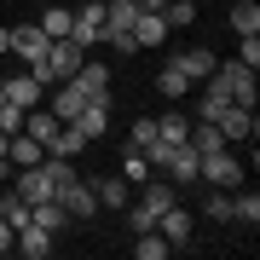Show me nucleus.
Instances as JSON below:
<instances>
[{
	"mask_svg": "<svg viewBox=\"0 0 260 260\" xmlns=\"http://www.w3.org/2000/svg\"><path fill=\"white\" fill-rule=\"evenodd\" d=\"M156 139H168V145H185V139H191V116H179V110L156 116Z\"/></svg>",
	"mask_w": 260,
	"mask_h": 260,
	"instance_id": "23",
	"label": "nucleus"
},
{
	"mask_svg": "<svg viewBox=\"0 0 260 260\" xmlns=\"http://www.w3.org/2000/svg\"><path fill=\"white\" fill-rule=\"evenodd\" d=\"M197 162H203V150H197L191 139H185V145H168V156H162V174L174 179V185H185V179H197Z\"/></svg>",
	"mask_w": 260,
	"mask_h": 260,
	"instance_id": "9",
	"label": "nucleus"
},
{
	"mask_svg": "<svg viewBox=\"0 0 260 260\" xmlns=\"http://www.w3.org/2000/svg\"><path fill=\"white\" fill-rule=\"evenodd\" d=\"M139 6H145V12H162V6H168V0H139Z\"/></svg>",
	"mask_w": 260,
	"mask_h": 260,
	"instance_id": "38",
	"label": "nucleus"
},
{
	"mask_svg": "<svg viewBox=\"0 0 260 260\" xmlns=\"http://www.w3.org/2000/svg\"><path fill=\"white\" fill-rule=\"evenodd\" d=\"M162 18H168V29L197 23V0H168V6H162Z\"/></svg>",
	"mask_w": 260,
	"mask_h": 260,
	"instance_id": "30",
	"label": "nucleus"
},
{
	"mask_svg": "<svg viewBox=\"0 0 260 260\" xmlns=\"http://www.w3.org/2000/svg\"><path fill=\"white\" fill-rule=\"evenodd\" d=\"M70 81H75V87H81V93H87V99H104V104H110V70H104V64H99V58H87V64H81V70H75V75H70Z\"/></svg>",
	"mask_w": 260,
	"mask_h": 260,
	"instance_id": "14",
	"label": "nucleus"
},
{
	"mask_svg": "<svg viewBox=\"0 0 260 260\" xmlns=\"http://www.w3.org/2000/svg\"><path fill=\"white\" fill-rule=\"evenodd\" d=\"M225 104H232V99H225L220 87H208V93H203V110H197V121H220V116H225Z\"/></svg>",
	"mask_w": 260,
	"mask_h": 260,
	"instance_id": "32",
	"label": "nucleus"
},
{
	"mask_svg": "<svg viewBox=\"0 0 260 260\" xmlns=\"http://www.w3.org/2000/svg\"><path fill=\"white\" fill-rule=\"evenodd\" d=\"M0 104H6V93H0Z\"/></svg>",
	"mask_w": 260,
	"mask_h": 260,
	"instance_id": "41",
	"label": "nucleus"
},
{
	"mask_svg": "<svg viewBox=\"0 0 260 260\" xmlns=\"http://www.w3.org/2000/svg\"><path fill=\"white\" fill-rule=\"evenodd\" d=\"M150 174H156V168L145 162V150H139V145H127V156H121V179H127V185H145Z\"/></svg>",
	"mask_w": 260,
	"mask_h": 260,
	"instance_id": "25",
	"label": "nucleus"
},
{
	"mask_svg": "<svg viewBox=\"0 0 260 260\" xmlns=\"http://www.w3.org/2000/svg\"><path fill=\"white\" fill-rule=\"evenodd\" d=\"M81 64H87V47H75L70 35H58V41H47V52L29 64V75H35L41 87H58V81H70Z\"/></svg>",
	"mask_w": 260,
	"mask_h": 260,
	"instance_id": "1",
	"label": "nucleus"
},
{
	"mask_svg": "<svg viewBox=\"0 0 260 260\" xmlns=\"http://www.w3.org/2000/svg\"><path fill=\"white\" fill-rule=\"evenodd\" d=\"M203 214H208V220H232V197H208Z\"/></svg>",
	"mask_w": 260,
	"mask_h": 260,
	"instance_id": "36",
	"label": "nucleus"
},
{
	"mask_svg": "<svg viewBox=\"0 0 260 260\" xmlns=\"http://www.w3.org/2000/svg\"><path fill=\"white\" fill-rule=\"evenodd\" d=\"M6 47H12V41H6V29H0V58H6Z\"/></svg>",
	"mask_w": 260,
	"mask_h": 260,
	"instance_id": "39",
	"label": "nucleus"
},
{
	"mask_svg": "<svg viewBox=\"0 0 260 260\" xmlns=\"http://www.w3.org/2000/svg\"><path fill=\"white\" fill-rule=\"evenodd\" d=\"M237 64L260 70V35H237Z\"/></svg>",
	"mask_w": 260,
	"mask_h": 260,
	"instance_id": "33",
	"label": "nucleus"
},
{
	"mask_svg": "<svg viewBox=\"0 0 260 260\" xmlns=\"http://www.w3.org/2000/svg\"><path fill=\"white\" fill-rule=\"evenodd\" d=\"M214 127L225 133V145H243V139H254V104H225V116L214 121Z\"/></svg>",
	"mask_w": 260,
	"mask_h": 260,
	"instance_id": "11",
	"label": "nucleus"
},
{
	"mask_svg": "<svg viewBox=\"0 0 260 260\" xmlns=\"http://www.w3.org/2000/svg\"><path fill=\"white\" fill-rule=\"evenodd\" d=\"M75 127H81V133H87V145H93L99 133H110V104H104V99H87V104H81V116H75Z\"/></svg>",
	"mask_w": 260,
	"mask_h": 260,
	"instance_id": "18",
	"label": "nucleus"
},
{
	"mask_svg": "<svg viewBox=\"0 0 260 260\" xmlns=\"http://www.w3.org/2000/svg\"><path fill=\"white\" fill-rule=\"evenodd\" d=\"M162 41H168V18H162V12H139V23H133V47L150 52V47H162Z\"/></svg>",
	"mask_w": 260,
	"mask_h": 260,
	"instance_id": "16",
	"label": "nucleus"
},
{
	"mask_svg": "<svg viewBox=\"0 0 260 260\" xmlns=\"http://www.w3.org/2000/svg\"><path fill=\"white\" fill-rule=\"evenodd\" d=\"M70 18H75V6H47V12H41V35H47V41H58V35H70Z\"/></svg>",
	"mask_w": 260,
	"mask_h": 260,
	"instance_id": "24",
	"label": "nucleus"
},
{
	"mask_svg": "<svg viewBox=\"0 0 260 260\" xmlns=\"http://www.w3.org/2000/svg\"><path fill=\"white\" fill-rule=\"evenodd\" d=\"M156 93H162V99H185V93H191V81H185L174 64H162V70H156Z\"/></svg>",
	"mask_w": 260,
	"mask_h": 260,
	"instance_id": "26",
	"label": "nucleus"
},
{
	"mask_svg": "<svg viewBox=\"0 0 260 260\" xmlns=\"http://www.w3.org/2000/svg\"><path fill=\"white\" fill-rule=\"evenodd\" d=\"M139 0H104V41H110L116 52H139L133 47V23H139Z\"/></svg>",
	"mask_w": 260,
	"mask_h": 260,
	"instance_id": "2",
	"label": "nucleus"
},
{
	"mask_svg": "<svg viewBox=\"0 0 260 260\" xmlns=\"http://www.w3.org/2000/svg\"><path fill=\"white\" fill-rule=\"evenodd\" d=\"M6 156H12V168H35L41 156H47V145H41V139H29V133H12Z\"/></svg>",
	"mask_w": 260,
	"mask_h": 260,
	"instance_id": "22",
	"label": "nucleus"
},
{
	"mask_svg": "<svg viewBox=\"0 0 260 260\" xmlns=\"http://www.w3.org/2000/svg\"><path fill=\"white\" fill-rule=\"evenodd\" d=\"M52 197L70 208V220H93V214H99V197H93V185H87V179H64Z\"/></svg>",
	"mask_w": 260,
	"mask_h": 260,
	"instance_id": "6",
	"label": "nucleus"
},
{
	"mask_svg": "<svg viewBox=\"0 0 260 260\" xmlns=\"http://www.w3.org/2000/svg\"><path fill=\"white\" fill-rule=\"evenodd\" d=\"M47 150H52V156H70V162H75V156L87 150V133L75 127V121H58V133H52V145H47Z\"/></svg>",
	"mask_w": 260,
	"mask_h": 260,
	"instance_id": "20",
	"label": "nucleus"
},
{
	"mask_svg": "<svg viewBox=\"0 0 260 260\" xmlns=\"http://www.w3.org/2000/svg\"><path fill=\"white\" fill-rule=\"evenodd\" d=\"M81 104H87V93H81V87H75V81H58V99L47 104V110H52L58 121H75V116H81Z\"/></svg>",
	"mask_w": 260,
	"mask_h": 260,
	"instance_id": "21",
	"label": "nucleus"
},
{
	"mask_svg": "<svg viewBox=\"0 0 260 260\" xmlns=\"http://www.w3.org/2000/svg\"><path fill=\"white\" fill-rule=\"evenodd\" d=\"M168 64H174V70L197 87V81H208V75H214V64H220V58H214L208 47H185V52H174V58H168Z\"/></svg>",
	"mask_w": 260,
	"mask_h": 260,
	"instance_id": "10",
	"label": "nucleus"
},
{
	"mask_svg": "<svg viewBox=\"0 0 260 260\" xmlns=\"http://www.w3.org/2000/svg\"><path fill=\"white\" fill-rule=\"evenodd\" d=\"M0 220H6L12 232H23V225H29V203H23L18 191H12V197H0Z\"/></svg>",
	"mask_w": 260,
	"mask_h": 260,
	"instance_id": "28",
	"label": "nucleus"
},
{
	"mask_svg": "<svg viewBox=\"0 0 260 260\" xmlns=\"http://www.w3.org/2000/svg\"><path fill=\"white\" fill-rule=\"evenodd\" d=\"M232 29H237V35H260V6H254V0H237V6H232Z\"/></svg>",
	"mask_w": 260,
	"mask_h": 260,
	"instance_id": "27",
	"label": "nucleus"
},
{
	"mask_svg": "<svg viewBox=\"0 0 260 260\" xmlns=\"http://www.w3.org/2000/svg\"><path fill=\"white\" fill-rule=\"evenodd\" d=\"M29 220H35L41 232H52V237H58V232H64V225H70V208L58 203V197H41V203L29 208Z\"/></svg>",
	"mask_w": 260,
	"mask_h": 260,
	"instance_id": "19",
	"label": "nucleus"
},
{
	"mask_svg": "<svg viewBox=\"0 0 260 260\" xmlns=\"http://www.w3.org/2000/svg\"><path fill=\"white\" fill-rule=\"evenodd\" d=\"M52 191H58V185H52V174H47V162H35V168H18V197H23L29 208H35L41 197H52Z\"/></svg>",
	"mask_w": 260,
	"mask_h": 260,
	"instance_id": "13",
	"label": "nucleus"
},
{
	"mask_svg": "<svg viewBox=\"0 0 260 260\" xmlns=\"http://www.w3.org/2000/svg\"><path fill=\"white\" fill-rule=\"evenodd\" d=\"M93 197H99V208H127L133 203V185H127V179H121V174H104V179H93Z\"/></svg>",
	"mask_w": 260,
	"mask_h": 260,
	"instance_id": "15",
	"label": "nucleus"
},
{
	"mask_svg": "<svg viewBox=\"0 0 260 260\" xmlns=\"http://www.w3.org/2000/svg\"><path fill=\"white\" fill-rule=\"evenodd\" d=\"M70 41H75V47H99V41H104V0L75 6V18H70Z\"/></svg>",
	"mask_w": 260,
	"mask_h": 260,
	"instance_id": "5",
	"label": "nucleus"
},
{
	"mask_svg": "<svg viewBox=\"0 0 260 260\" xmlns=\"http://www.w3.org/2000/svg\"><path fill=\"white\" fill-rule=\"evenodd\" d=\"M6 145H12V133H0V156H6Z\"/></svg>",
	"mask_w": 260,
	"mask_h": 260,
	"instance_id": "40",
	"label": "nucleus"
},
{
	"mask_svg": "<svg viewBox=\"0 0 260 260\" xmlns=\"http://www.w3.org/2000/svg\"><path fill=\"white\" fill-rule=\"evenodd\" d=\"M133 254H139V260H162V254H168V237H162V232H139Z\"/></svg>",
	"mask_w": 260,
	"mask_h": 260,
	"instance_id": "31",
	"label": "nucleus"
},
{
	"mask_svg": "<svg viewBox=\"0 0 260 260\" xmlns=\"http://www.w3.org/2000/svg\"><path fill=\"white\" fill-rule=\"evenodd\" d=\"M156 232L168 237V249H191V237H197V220H191V208H185V203H174V208H168L162 220H156Z\"/></svg>",
	"mask_w": 260,
	"mask_h": 260,
	"instance_id": "7",
	"label": "nucleus"
},
{
	"mask_svg": "<svg viewBox=\"0 0 260 260\" xmlns=\"http://www.w3.org/2000/svg\"><path fill=\"white\" fill-rule=\"evenodd\" d=\"M197 179H208V185H220V191H237V185H243V162H237L225 145H220V150H203Z\"/></svg>",
	"mask_w": 260,
	"mask_h": 260,
	"instance_id": "4",
	"label": "nucleus"
},
{
	"mask_svg": "<svg viewBox=\"0 0 260 260\" xmlns=\"http://www.w3.org/2000/svg\"><path fill=\"white\" fill-rule=\"evenodd\" d=\"M0 133H23V110L18 104H0Z\"/></svg>",
	"mask_w": 260,
	"mask_h": 260,
	"instance_id": "35",
	"label": "nucleus"
},
{
	"mask_svg": "<svg viewBox=\"0 0 260 260\" xmlns=\"http://www.w3.org/2000/svg\"><path fill=\"white\" fill-rule=\"evenodd\" d=\"M150 139H156V116H139V121H133V133H127V145H150Z\"/></svg>",
	"mask_w": 260,
	"mask_h": 260,
	"instance_id": "34",
	"label": "nucleus"
},
{
	"mask_svg": "<svg viewBox=\"0 0 260 260\" xmlns=\"http://www.w3.org/2000/svg\"><path fill=\"white\" fill-rule=\"evenodd\" d=\"M12 243H18V232H12L6 220H0V254H12Z\"/></svg>",
	"mask_w": 260,
	"mask_h": 260,
	"instance_id": "37",
	"label": "nucleus"
},
{
	"mask_svg": "<svg viewBox=\"0 0 260 260\" xmlns=\"http://www.w3.org/2000/svg\"><path fill=\"white\" fill-rule=\"evenodd\" d=\"M12 254H23V260H47V254H52V232H41V225L29 220L23 232H18V243H12Z\"/></svg>",
	"mask_w": 260,
	"mask_h": 260,
	"instance_id": "17",
	"label": "nucleus"
},
{
	"mask_svg": "<svg viewBox=\"0 0 260 260\" xmlns=\"http://www.w3.org/2000/svg\"><path fill=\"white\" fill-rule=\"evenodd\" d=\"M0 93H6V104H18V110H35V104H41V81L29 70H18V75L0 81Z\"/></svg>",
	"mask_w": 260,
	"mask_h": 260,
	"instance_id": "12",
	"label": "nucleus"
},
{
	"mask_svg": "<svg viewBox=\"0 0 260 260\" xmlns=\"http://www.w3.org/2000/svg\"><path fill=\"white\" fill-rule=\"evenodd\" d=\"M6 58H23V70L35 64L41 52H47V35H41V23H18V29H6Z\"/></svg>",
	"mask_w": 260,
	"mask_h": 260,
	"instance_id": "8",
	"label": "nucleus"
},
{
	"mask_svg": "<svg viewBox=\"0 0 260 260\" xmlns=\"http://www.w3.org/2000/svg\"><path fill=\"white\" fill-rule=\"evenodd\" d=\"M232 220L249 225V232L260 225V197H254V191H249V197H232Z\"/></svg>",
	"mask_w": 260,
	"mask_h": 260,
	"instance_id": "29",
	"label": "nucleus"
},
{
	"mask_svg": "<svg viewBox=\"0 0 260 260\" xmlns=\"http://www.w3.org/2000/svg\"><path fill=\"white\" fill-rule=\"evenodd\" d=\"M208 87H220L232 104H254V93H260V87H254V70H249V64H237V58H232V64H214Z\"/></svg>",
	"mask_w": 260,
	"mask_h": 260,
	"instance_id": "3",
	"label": "nucleus"
}]
</instances>
